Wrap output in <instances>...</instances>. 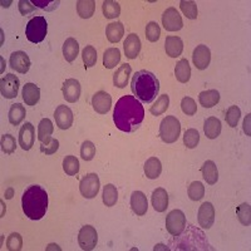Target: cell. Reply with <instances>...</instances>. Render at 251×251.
<instances>
[{
  "label": "cell",
  "mask_w": 251,
  "mask_h": 251,
  "mask_svg": "<svg viewBox=\"0 0 251 251\" xmlns=\"http://www.w3.org/2000/svg\"><path fill=\"white\" fill-rule=\"evenodd\" d=\"M145 118V109L134 96H123L116 103L113 112L114 125L123 132H134Z\"/></svg>",
  "instance_id": "6da1fadb"
},
{
  "label": "cell",
  "mask_w": 251,
  "mask_h": 251,
  "mask_svg": "<svg viewBox=\"0 0 251 251\" xmlns=\"http://www.w3.org/2000/svg\"><path fill=\"white\" fill-rule=\"evenodd\" d=\"M22 206L25 216L30 220L37 221L43 219L48 210V194L40 186H29L22 197Z\"/></svg>",
  "instance_id": "7a4b0ae2"
},
{
  "label": "cell",
  "mask_w": 251,
  "mask_h": 251,
  "mask_svg": "<svg viewBox=\"0 0 251 251\" xmlns=\"http://www.w3.org/2000/svg\"><path fill=\"white\" fill-rule=\"evenodd\" d=\"M131 89L136 98L145 103H151L160 92V82L156 75L149 71H138L132 77Z\"/></svg>",
  "instance_id": "3957f363"
},
{
  "label": "cell",
  "mask_w": 251,
  "mask_h": 251,
  "mask_svg": "<svg viewBox=\"0 0 251 251\" xmlns=\"http://www.w3.org/2000/svg\"><path fill=\"white\" fill-rule=\"evenodd\" d=\"M174 250H212V248H210V244L205 239L202 231L190 227L177 240Z\"/></svg>",
  "instance_id": "277c9868"
},
{
  "label": "cell",
  "mask_w": 251,
  "mask_h": 251,
  "mask_svg": "<svg viewBox=\"0 0 251 251\" xmlns=\"http://www.w3.org/2000/svg\"><path fill=\"white\" fill-rule=\"evenodd\" d=\"M48 33V24L44 17L31 18L25 26L26 39L31 43H40L46 39Z\"/></svg>",
  "instance_id": "5b68a950"
},
{
  "label": "cell",
  "mask_w": 251,
  "mask_h": 251,
  "mask_svg": "<svg viewBox=\"0 0 251 251\" xmlns=\"http://www.w3.org/2000/svg\"><path fill=\"white\" fill-rule=\"evenodd\" d=\"M181 133V123L174 116L163 118L160 125V137L165 143H175Z\"/></svg>",
  "instance_id": "8992f818"
},
{
  "label": "cell",
  "mask_w": 251,
  "mask_h": 251,
  "mask_svg": "<svg viewBox=\"0 0 251 251\" xmlns=\"http://www.w3.org/2000/svg\"><path fill=\"white\" fill-rule=\"evenodd\" d=\"M186 227V216L181 210H174L166 217V228L172 236L182 234Z\"/></svg>",
  "instance_id": "52a82bcc"
},
{
  "label": "cell",
  "mask_w": 251,
  "mask_h": 251,
  "mask_svg": "<svg viewBox=\"0 0 251 251\" xmlns=\"http://www.w3.org/2000/svg\"><path fill=\"white\" fill-rule=\"evenodd\" d=\"M100 177L97 174H88L79 182V191L86 199H94L100 192Z\"/></svg>",
  "instance_id": "ba28073f"
},
{
  "label": "cell",
  "mask_w": 251,
  "mask_h": 251,
  "mask_svg": "<svg viewBox=\"0 0 251 251\" xmlns=\"http://www.w3.org/2000/svg\"><path fill=\"white\" fill-rule=\"evenodd\" d=\"M98 243V234L96 228L91 225L82 226V228L78 232V244L80 249L84 251L93 250Z\"/></svg>",
  "instance_id": "9c48e42d"
},
{
  "label": "cell",
  "mask_w": 251,
  "mask_h": 251,
  "mask_svg": "<svg viewBox=\"0 0 251 251\" xmlns=\"http://www.w3.org/2000/svg\"><path fill=\"white\" fill-rule=\"evenodd\" d=\"M20 80L17 75H6L5 77L1 78L0 80V92L1 96L6 100H13L18 96L19 91Z\"/></svg>",
  "instance_id": "30bf717a"
},
{
  "label": "cell",
  "mask_w": 251,
  "mask_h": 251,
  "mask_svg": "<svg viewBox=\"0 0 251 251\" xmlns=\"http://www.w3.org/2000/svg\"><path fill=\"white\" fill-rule=\"evenodd\" d=\"M162 25L167 31H178L182 29L183 22L180 13L175 8L166 9L162 15Z\"/></svg>",
  "instance_id": "8fae6325"
},
{
  "label": "cell",
  "mask_w": 251,
  "mask_h": 251,
  "mask_svg": "<svg viewBox=\"0 0 251 251\" xmlns=\"http://www.w3.org/2000/svg\"><path fill=\"white\" fill-rule=\"evenodd\" d=\"M9 64H10V68L14 69V71L18 72V73H22V75L28 73V71L30 69V66H31L28 54H26L25 51H22V50L14 51V53L10 55Z\"/></svg>",
  "instance_id": "7c38bea8"
},
{
  "label": "cell",
  "mask_w": 251,
  "mask_h": 251,
  "mask_svg": "<svg viewBox=\"0 0 251 251\" xmlns=\"http://www.w3.org/2000/svg\"><path fill=\"white\" fill-rule=\"evenodd\" d=\"M192 62H194L195 67L200 71L207 68L210 66V62H211V51L203 44L197 46L194 50V54H192Z\"/></svg>",
  "instance_id": "4fadbf2b"
},
{
  "label": "cell",
  "mask_w": 251,
  "mask_h": 251,
  "mask_svg": "<svg viewBox=\"0 0 251 251\" xmlns=\"http://www.w3.org/2000/svg\"><path fill=\"white\" fill-rule=\"evenodd\" d=\"M197 220H199V224L202 228H205V230L211 228V226L215 223V207L211 202H203L200 206Z\"/></svg>",
  "instance_id": "5bb4252c"
},
{
  "label": "cell",
  "mask_w": 251,
  "mask_h": 251,
  "mask_svg": "<svg viewBox=\"0 0 251 251\" xmlns=\"http://www.w3.org/2000/svg\"><path fill=\"white\" fill-rule=\"evenodd\" d=\"M80 83L78 82L77 79H67L66 82L63 83V87H62V92H63V97L67 102L69 103H75L78 102L80 97Z\"/></svg>",
  "instance_id": "9a60e30c"
},
{
  "label": "cell",
  "mask_w": 251,
  "mask_h": 251,
  "mask_svg": "<svg viewBox=\"0 0 251 251\" xmlns=\"http://www.w3.org/2000/svg\"><path fill=\"white\" fill-rule=\"evenodd\" d=\"M92 106L94 111L100 114L108 113L112 106V97L107 92L100 91L92 97Z\"/></svg>",
  "instance_id": "2e32d148"
},
{
  "label": "cell",
  "mask_w": 251,
  "mask_h": 251,
  "mask_svg": "<svg viewBox=\"0 0 251 251\" xmlns=\"http://www.w3.org/2000/svg\"><path fill=\"white\" fill-rule=\"evenodd\" d=\"M35 141V129L34 126L30 122H26L25 125L22 126V128L19 131V146L24 151H29V150L34 146Z\"/></svg>",
  "instance_id": "e0dca14e"
},
{
  "label": "cell",
  "mask_w": 251,
  "mask_h": 251,
  "mask_svg": "<svg viewBox=\"0 0 251 251\" xmlns=\"http://www.w3.org/2000/svg\"><path fill=\"white\" fill-rule=\"evenodd\" d=\"M54 118L60 129H68L73 125V112L67 106H58L54 112Z\"/></svg>",
  "instance_id": "ac0fdd59"
},
{
  "label": "cell",
  "mask_w": 251,
  "mask_h": 251,
  "mask_svg": "<svg viewBox=\"0 0 251 251\" xmlns=\"http://www.w3.org/2000/svg\"><path fill=\"white\" fill-rule=\"evenodd\" d=\"M141 40L137 34H129L126 38L125 43H123V48H125V54L128 59H136L138 57L141 51Z\"/></svg>",
  "instance_id": "d6986e66"
},
{
  "label": "cell",
  "mask_w": 251,
  "mask_h": 251,
  "mask_svg": "<svg viewBox=\"0 0 251 251\" xmlns=\"http://www.w3.org/2000/svg\"><path fill=\"white\" fill-rule=\"evenodd\" d=\"M131 208L132 211L137 216H143L147 212L149 208V202H147V197L143 192L134 191L131 196Z\"/></svg>",
  "instance_id": "ffe728a7"
},
{
  "label": "cell",
  "mask_w": 251,
  "mask_h": 251,
  "mask_svg": "<svg viewBox=\"0 0 251 251\" xmlns=\"http://www.w3.org/2000/svg\"><path fill=\"white\" fill-rule=\"evenodd\" d=\"M165 49L166 54L171 58H177L182 54L183 50V42L180 37H174V35H170V37L166 38L165 42Z\"/></svg>",
  "instance_id": "44dd1931"
},
{
  "label": "cell",
  "mask_w": 251,
  "mask_h": 251,
  "mask_svg": "<svg viewBox=\"0 0 251 251\" xmlns=\"http://www.w3.org/2000/svg\"><path fill=\"white\" fill-rule=\"evenodd\" d=\"M152 206L157 212H165L169 207V195L165 188L158 187L152 192Z\"/></svg>",
  "instance_id": "7402d4cb"
},
{
  "label": "cell",
  "mask_w": 251,
  "mask_h": 251,
  "mask_svg": "<svg viewBox=\"0 0 251 251\" xmlns=\"http://www.w3.org/2000/svg\"><path fill=\"white\" fill-rule=\"evenodd\" d=\"M40 100V89L34 83H26L23 87V100L26 106H35Z\"/></svg>",
  "instance_id": "603a6c76"
},
{
  "label": "cell",
  "mask_w": 251,
  "mask_h": 251,
  "mask_svg": "<svg viewBox=\"0 0 251 251\" xmlns=\"http://www.w3.org/2000/svg\"><path fill=\"white\" fill-rule=\"evenodd\" d=\"M132 73V68L129 64L125 63L120 68L116 71V73L113 75V84L117 88H125L128 83V78Z\"/></svg>",
  "instance_id": "cb8c5ba5"
},
{
  "label": "cell",
  "mask_w": 251,
  "mask_h": 251,
  "mask_svg": "<svg viewBox=\"0 0 251 251\" xmlns=\"http://www.w3.org/2000/svg\"><path fill=\"white\" fill-rule=\"evenodd\" d=\"M162 172V163L157 157H151L146 161L145 163V175L150 180H156L158 178Z\"/></svg>",
  "instance_id": "d4e9b609"
},
{
  "label": "cell",
  "mask_w": 251,
  "mask_h": 251,
  "mask_svg": "<svg viewBox=\"0 0 251 251\" xmlns=\"http://www.w3.org/2000/svg\"><path fill=\"white\" fill-rule=\"evenodd\" d=\"M221 129H223V126L220 122L219 118L216 117H208L205 121V125H203V131H205L206 137L210 138V140H215L220 136L221 133Z\"/></svg>",
  "instance_id": "484cf974"
},
{
  "label": "cell",
  "mask_w": 251,
  "mask_h": 251,
  "mask_svg": "<svg viewBox=\"0 0 251 251\" xmlns=\"http://www.w3.org/2000/svg\"><path fill=\"white\" fill-rule=\"evenodd\" d=\"M79 53V44L75 38H68L63 44V55L67 62H75Z\"/></svg>",
  "instance_id": "4316f807"
},
{
  "label": "cell",
  "mask_w": 251,
  "mask_h": 251,
  "mask_svg": "<svg viewBox=\"0 0 251 251\" xmlns=\"http://www.w3.org/2000/svg\"><path fill=\"white\" fill-rule=\"evenodd\" d=\"M199 100H200V104L203 108H212L214 106H216L220 100L219 91L208 89V91L201 92L200 96H199Z\"/></svg>",
  "instance_id": "83f0119b"
},
{
  "label": "cell",
  "mask_w": 251,
  "mask_h": 251,
  "mask_svg": "<svg viewBox=\"0 0 251 251\" xmlns=\"http://www.w3.org/2000/svg\"><path fill=\"white\" fill-rule=\"evenodd\" d=\"M201 172H202V177L208 185H215L219 180V171H217V167L214 161H206L201 167Z\"/></svg>",
  "instance_id": "f1b7e54d"
},
{
  "label": "cell",
  "mask_w": 251,
  "mask_h": 251,
  "mask_svg": "<svg viewBox=\"0 0 251 251\" xmlns=\"http://www.w3.org/2000/svg\"><path fill=\"white\" fill-rule=\"evenodd\" d=\"M123 34H125V26L121 22H116V23H111L107 25L106 35L111 43H118L122 39Z\"/></svg>",
  "instance_id": "f546056e"
},
{
  "label": "cell",
  "mask_w": 251,
  "mask_h": 251,
  "mask_svg": "<svg viewBox=\"0 0 251 251\" xmlns=\"http://www.w3.org/2000/svg\"><path fill=\"white\" fill-rule=\"evenodd\" d=\"M175 75L176 79L180 83H187L191 78V67L188 64L187 59H181L180 62L176 64L175 68Z\"/></svg>",
  "instance_id": "4dcf8cb0"
},
{
  "label": "cell",
  "mask_w": 251,
  "mask_h": 251,
  "mask_svg": "<svg viewBox=\"0 0 251 251\" xmlns=\"http://www.w3.org/2000/svg\"><path fill=\"white\" fill-rule=\"evenodd\" d=\"M25 116V108H24L23 104H20V103H15V104H13V106L10 107V109H9V122L13 126H19L20 123L23 122Z\"/></svg>",
  "instance_id": "1f68e13d"
},
{
  "label": "cell",
  "mask_w": 251,
  "mask_h": 251,
  "mask_svg": "<svg viewBox=\"0 0 251 251\" xmlns=\"http://www.w3.org/2000/svg\"><path fill=\"white\" fill-rule=\"evenodd\" d=\"M53 131H54V126L49 118H44V120L40 121L39 126H38V140L40 141V143L46 142L49 138H51L50 136Z\"/></svg>",
  "instance_id": "d6a6232c"
},
{
  "label": "cell",
  "mask_w": 251,
  "mask_h": 251,
  "mask_svg": "<svg viewBox=\"0 0 251 251\" xmlns=\"http://www.w3.org/2000/svg\"><path fill=\"white\" fill-rule=\"evenodd\" d=\"M121 60V51L118 48H108L103 54V66L112 69L117 66Z\"/></svg>",
  "instance_id": "836d02e7"
},
{
  "label": "cell",
  "mask_w": 251,
  "mask_h": 251,
  "mask_svg": "<svg viewBox=\"0 0 251 251\" xmlns=\"http://www.w3.org/2000/svg\"><path fill=\"white\" fill-rule=\"evenodd\" d=\"M96 10V1L94 0H79L77 1V13L83 19H89Z\"/></svg>",
  "instance_id": "e575fe53"
},
{
  "label": "cell",
  "mask_w": 251,
  "mask_h": 251,
  "mask_svg": "<svg viewBox=\"0 0 251 251\" xmlns=\"http://www.w3.org/2000/svg\"><path fill=\"white\" fill-rule=\"evenodd\" d=\"M102 12L103 15L107 19H114L118 18L121 14V6L118 1H113V0H106L102 4Z\"/></svg>",
  "instance_id": "d590c367"
},
{
  "label": "cell",
  "mask_w": 251,
  "mask_h": 251,
  "mask_svg": "<svg viewBox=\"0 0 251 251\" xmlns=\"http://www.w3.org/2000/svg\"><path fill=\"white\" fill-rule=\"evenodd\" d=\"M118 200V191L116 186L108 183L103 188V203L108 207H112L117 203Z\"/></svg>",
  "instance_id": "8d00e7d4"
},
{
  "label": "cell",
  "mask_w": 251,
  "mask_h": 251,
  "mask_svg": "<svg viewBox=\"0 0 251 251\" xmlns=\"http://www.w3.org/2000/svg\"><path fill=\"white\" fill-rule=\"evenodd\" d=\"M170 106V97L167 94H162L158 97V100L154 102L153 106H151L150 112H151L153 116H161L162 113H165Z\"/></svg>",
  "instance_id": "74e56055"
},
{
  "label": "cell",
  "mask_w": 251,
  "mask_h": 251,
  "mask_svg": "<svg viewBox=\"0 0 251 251\" xmlns=\"http://www.w3.org/2000/svg\"><path fill=\"white\" fill-rule=\"evenodd\" d=\"M188 197L192 201H200L205 196V186L200 181H194L191 185L188 186L187 190Z\"/></svg>",
  "instance_id": "f35d334b"
},
{
  "label": "cell",
  "mask_w": 251,
  "mask_h": 251,
  "mask_svg": "<svg viewBox=\"0 0 251 251\" xmlns=\"http://www.w3.org/2000/svg\"><path fill=\"white\" fill-rule=\"evenodd\" d=\"M63 170L68 176H75L79 172V161L75 156H67L63 160Z\"/></svg>",
  "instance_id": "ab89813d"
},
{
  "label": "cell",
  "mask_w": 251,
  "mask_h": 251,
  "mask_svg": "<svg viewBox=\"0 0 251 251\" xmlns=\"http://www.w3.org/2000/svg\"><path fill=\"white\" fill-rule=\"evenodd\" d=\"M199 142H200V133H199L197 129L190 128L185 132V134H183V143H185L187 149H196Z\"/></svg>",
  "instance_id": "60d3db41"
},
{
  "label": "cell",
  "mask_w": 251,
  "mask_h": 251,
  "mask_svg": "<svg viewBox=\"0 0 251 251\" xmlns=\"http://www.w3.org/2000/svg\"><path fill=\"white\" fill-rule=\"evenodd\" d=\"M82 58L83 63H84V67L86 68H91V67L96 66V62H97V50L94 49V47L87 46L86 48L83 49Z\"/></svg>",
  "instance_id": "b9f144b4"
},
{
  "label": "cell",
  "mask_w": 251,
  "mask_h": 251,
  "mask_svg": "<svg viewBox=\"0 0 251 251\" xmlns=\"http://www.w3.org/2000/svg\"><path fill=\"white\" fill-rule=\"evenodd\" d=\"M237 219L244 226H249L251 223V207L249 203H241L236 208Z\"/></svg>",
  "instance_id": "7bdbcfd3"
},
{
  "label": "cell",
  "mask_w": 251,
  "mask_h": 251,
  "mask_svg": "<svg viewBox=\"0 0 251 251\" xmlns=\"http://www.w3.org/2000/svg\"><path fill=\"white\" fill-rule=\"evenodd\" d=\"M0 145H1V150H3V152L5 154H12L15 151V149H17L15 137L9 133L1 136V142H0Z\"/></svg>",
  "instance_id": "ee69618b"
},
{
  "label": "cell",
  "mask_w": 251,
  "mask_h": 251,
  "mask_svg": "<svg viewBox=\"0 0 251 251\" xmlns=\"http://www.w3.org/2000/svg\"><path fill=\"white\" fill-rule=\"evenodd\" d=\"M180 8L182 10L183 14L186 15V18L188 19H196L197 14V5L195 1H191V0H182L180 3Z\"/></svg>",
  "instance_id": "f6af8a7d"
},
{
  "label": "cell",
  "mask_w": 251,
  "mask_h": 251,
  "mask_svg": "<svg viewBox=\"0 0 251 251\" xmlns=\"http://www.w3.org/2000/svg\"><path fill=\"white\" fill-rule=\"evenodd\" d=\"M240 117H241V111H240L239 107L237 106L228 107V109L226 111L225 120L230 127H232V128H234V127H236Z\"/></svg>",
  "instance_id": "bcb514c9"
},
{
  "label": "cell",
  "mask_w": 251,
  "mask_h": 251,
  "mask_svg": "<svg viewBox=\"0 0 251 251\" xmlns=\"http://www.w3.org/2000/svg\"><path fill=\"white\" fill-rule=\"evenodd\" d=\"M23 248V239L18 232H13L6 240V249L9 251H20Z\"/></svg>",
  "instance_id": "7dc6e473"
},
{
  "label": "cell",
  "mask_w": 251,
  "mask_h": 251,
  "mask_svg": "<svg viewBox=\"0 0 251 251\" xmlns=\"http://www.w3.org/2000/svg\"><path fill=\"white\" fill-rule=\"evenodd\" d=\"M146 37H147V39H149L150 42H152V43H154V42H157V40L160 39L161 29L160 25H158L156 22H151V23L147 24V26H146Z\"/></svg>",
  "instance_id": "c3c4849f"
},
{
  "label": "cell",
  "mask_w": 251,
  "mask_h": 251,
  "mask_svg": "<svg viewBox=\"0 0 251 251\" xmlns=\"http://www.w3.org/2000/svg\"><path fill=\"white\" fill-rule=\"evenodd\" d=\"M80 156L84 161H92L96 156V146L91 141H84L80 147Z\"/></svg>",
  "instance_id": "681fc988"
},
{
  "label": "cell",
  "mask_w": 251,
  "mask_h": 251,
  "mask_svg": "<svg viewBox=\"0 0 251 251\" xmlns=\"http://www.w3.org/2000/svg\"><path fill=\"white\" fill-rule=\"evenodd\" d=\"M59 149V141L55 138H49L46 142L40 143V152L46 154H54Z\"/></svg>",
  "instance_id": "f907efd6"
},
{
  "label": "cell",
  "mask_w": 251,
  "mask_h": 251,
  "mask_svg": "<svg viewBox=\"0 0 251 251\" xmlns=\"http://www.w3.org/2000/svg\"><path fill=\"white\" fill-rule=\"evenodd\" d=\"M181 109H182V112L186 114V116H194V114L197 112V106L194 98L191 97L183 98V100H181Z\"/></svg>",
  "instance_id": "816d5d0a"
},
{
  "label": "cell",
  "mask_w": 251,
  "mask_h": 251,
  "mask_svg": "<svg viewBox=\"0 0 251 251\" xmlns=\"http://www.w3.org/2000/svg\"><path fill=\"white\" fill-rule=\"evenodd\" d=\"M31 3L34 4V5H37L38 8L40 9H46V10H48V12H51V10H54V9H57L58 6H59L60 1L59 0H51V1H42V0H33Z\"/></svg>",
  "instance_id": "f5cc1de1"
},
{
  "label": "cell",
  "mask_w": 251,
  "mask_h": 251,
  "mask_svg": "<svg viewBox=\"0 0 251 251\" xmlns=\"http://www.w3.org/2000/svg\"><path fill=\"white\" fill-rule=\"evenodd\" d=\"M18 6H19V12L22 15H28L29 13H33L35 10V5L30 0H20Z\"/></svg>",
  "instance_id": "db71d44e"
},
{
  "label": "cell",
  "mask_w": 251,
  "mask_h": 251,
  "mask_svg": "<svg viewBox=\"0 0 251 251\" xmlns=\"http://www.w3.org/2000/svg\"><path fill=\"white\" fill-rule=\"evenodd\" d=\"M250 116L251 114H248V117L244 121V131L248 136H250Z\"/></svg>",
  "instance_id": "11a10c76"
},
{
  "label": "cell",
  "mask_w": 251,
  "mask_h": 251,
  "mask_svg": "<svg viewBox=\"0 0 251 251\" xmlns=\"http://www.w3.org/2000/svg\"><path fill=\"white\" fill-rule=\"evenodd\" d=\"M4 195H5V199L10 200V199H12V197H13V195H14V190H13L12 187L8 188V190H6L5 194H4Z\"/></svg>",
  "instance_id": "9f6ffc18"
},
{
  "label": "cell",
  "mask_w": 251,
  "mask_h": 251,
  "mask_svg": "<svg viewBox=\"0 0 251 251\" xmlns=\"http://www.w3.org/2000/svg\"><path fill=\"white\" fill-rule=\"evenodd\" d=\"M158 249H163V250H169V248H165V245H157L154 248V250H158Z\"/></svg>",
  "instance_id": "6f0895ef"
}]
</instances>
